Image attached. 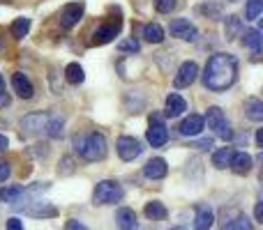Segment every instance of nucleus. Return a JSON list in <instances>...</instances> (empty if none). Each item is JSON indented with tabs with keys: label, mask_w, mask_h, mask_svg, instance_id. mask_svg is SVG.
<instances>
[{
	"label": "nucleus",
	"mask_w": 263,
	"mask_h": 230,
	"mask_svg": "<svg viewBox=\"0 0 263 230\" xmlns=\"http://www.w3.org/2000/svg\"><path fill=\"white\" fill-rule=\"evenodd\" d=\"M238 78V60L231 53H215L208 60L203 72V86L213 92H222L231 88Z\"/></svg>",
	"instance_id": "1"
},
{
	"label": "nucleus",
	"mask_w": 263,
	"mask_h": 230,
	"mask_svg": "<svg viewBox=\"0 0 263 230\" xmlns=\"http://www.w3.org/2000/svg\"><path fill=\"white\" fill-rule=\"evenodd\" d=\"M74 150L86 161H100L106 157V138L97 131L83 136H74Z\"/></svg>",
	"instance_id": "2"
},
{
	"label": "nucleus",
	"mask_w": 263,
	"mask_h": 230,
	"mask_svg": "<svg viewBox=\"0 0 263 230\" xmlns=\"http://www.w3.org/2000/svg\"><path fill=\"white\" fill-rule=\"evenodd\" d=\"M203 122H208V129H213L215 136H219V138H224V140H231L233 138L231 124H229L227 115L222 113V109H217V106H210V109L205 111Z\"/></svg>",
	"instance_id": "3"
},
{
	"label": "nucleus",
	"mask_w": 263,
	"mask_h": 230,
	"mask_svg": "<svg viewBox=\"0 0 263 230\" xmlns=\"http://www.w3.org/2000/svg\"><path fill=\"white\" fill-rule=\"evenodd\" d=\"M97 205H114L123 200V189H120L118 182L114 180H102L100 184L95 186V194H92Z\"/></svg>",
	"instance_id": "4"
},
{
	"label": "nucleus",
	"mask_w": 263,
	"mask_h": 230,
	"mask_svg": "<svg viewBox=\"0 0 263 230\" xmlns=\"http://www.w3.org/2000/svg\"><path fill=\"white\" fill-rule=\"evenodd\" d=\"M83 9H86V5H83V3H69V5H65V7L60 9V14H58L60 26H63L65 30L74 28L83 18Z\"/></svg>",
	"instance_id": "5"
},
{
	"label": "nucleus",
	"mask_w": 263,
	"mask_h": 230,
	"mask_svg": "<svg viewBox=\"0 0 263 230\" xmlns=\"http://www.w3.org/2000/svg\"><path fill=\"white\" fill-rule=\"evenodd\" d=\"M120 26H123V23H120V18H116V21H111V23H102V26L97 28L95 32H92L90 44H92V46L109 44V41L120 32Z\"/></svg>",
	"instance_id": "6"
},
{
	"label": "nucleus",
	"mask_w": 263,
	"mask_h": 230,
	"mask_svg": "<svg viewBox=\"0 0 263 230\" xmlns=\"http://www.w3.org/2000/svg\"><path fill=\"white\" fill-rule=\"evenodd\" d=\"M116 148H118V154L123 161H134V159L143 152L141 143L134 138V136H123V138H118V145H116Z\"/></svg>",
	"instance_id": "7"
},
{
	"label": "nucleus",
	"mask_w": 263,
	"mask_h": 230,
	"mask_svg": "<svg viewBox=\"0 0 263 230\" xmlns=\"http://www.w3.org/2000/svg\"><path fill=\"white\" fill-rule=\"evenodd\" d=\"M148 143L153 145V148H162V145H166V140H168V131H166V127H164V122L159 120L157 115L150 120V129H148Z\"/></svg>",
	"instance_id": "8"
},
{
	"label": "nucleus",
	"mask_w": 263,
	"mask_h": 230,
	"mask_svg": "<svg viewBox=\"0 0 263 230\" xmlns=\"http://www.w3.org/2000/svg\"><path fill=\"white\" fill-rule=\"evenodd\" d=\"M196 74H199V67H196V62L187 60V62H182L180 69H178L176 78H173V86H176V88H187V86H192V83L196 81Z\"/></svg>",
	"instance_id": "9"
},
{
	"label": "nucleus",
	"mask_w": 263,
	"mask_h": 230,
	"mask_svg": "<svg viewBox=\"0 0 263 230\" xmlns=\"http://www.w3.org/2000/svg\"><path fill=\"white\" fill-rule=\"evenodd\" d=\"M171 35L178 37V39L194 41L196 39V28L192 26L187 18H173L171 21Z\"/></svg>",
	"instance_id": "10"
},
{
	"label": "nucleus",
	"mask_w": 263,
	"mask_h": 230,
	"mask_svg": "<svg viewBox=\"0 0 263 230\" xmlns=\"http://www.w3.org/2000/svg\"><path fill=\"white\" fill-rule=\"evenodd\" d=\"M46 124H49V115H42V113H35V115H28L21 120V129L26 134H40V131H46Z\"/></svg>",
	"instance_id": "11"
},
{
	"label": "nucleus",
	"mask_w": 263,
	"mask_h": 230,
	"mask_svg": "<svg viewBox=\"0 0 263 230\" xmlns=\"http://www.w3.org/2000/svg\"><path fill=\"white\" fill-rule=\"evenodd\" d=\"M12 86H14V92H16L21 99H30V97L35 95V88H32V83L28 81V76H26V74H21V72H16L12 76Z\"/></svg>",
	"instance_id": "12"
},
{
	"label": "nucleus",
	"mask_w": 263,
	"mask_h": 230,
	"mask_svg": "<svg viewBox=\"0 0 263 230\" xmlns=\"http://www.w3.org/2000/svg\"><path fill=\"white\" fill-rule=\"evenodd\" d=\"M203 127H205L203 117L196 115V113H192L190 117H185V120L180 122V134L182 136H199L201 131H203Z\"/></svg>",
	"instance_id": "13"
},
{
	"label": "nucleus",
	"mask_w": 263,
	"mask_h": 230,
	"mask_svg": "<svg viewBox=\"0 0 263 230\" xmlns=\"http://www.w3.org/2000/svg\"><path fill=\"white\" fill-rule=\"evenodd\" d=\"M168 173V166H166V161L164 159H150L148 163L143 166V175L148 177V180H162L164 175Z\"/></svg>",
	"instance_id": "14"
},
{
	"label": "nucleus",
	"mask_w": 263,
	"mask_h": 230,
	"mask_svg": "<svg viewBox=\"0 0 263 230\" xmlns=\"http://www.w3.org/2000/svg\"><path fill=\"white\" fill-rule=\"evenodd\" d=\"M215 223V214L208 205H199L196 210V219H194V230H210Z\"/></svg>",
	"instance_id": "15"
},
{
	"label": "nucleus",
	"mask_w": 263,
	"mask_h": 230,
	"mask_svg": "<svg viewBox=\"0 0 263 230\" xmlns=\"http://www.w3.org/2000/svg\"><path fill=\"white\" fill-rule=\"evenodd\" d=\"M26 214H28V217H35V219H44V217H55V214H58V210H55L53 205H49V203L37 200V203H32L30 207H26Z\"/></svg>",
	"instance_id": "16"
},
{
	"label": "nucleus",
	"mask_w": 263,
	"mask_h": 230,
	"mask_svg": "<svg viewBox=\"0 0 263 230\" xmlns=\"http://www.w3.org/2000/svg\"><path fill=\"white\" fill-rule=\"evenodd\" d=\"M187 111V101L182 99L180 95H176V92H171V95L166 97V115L168 117H178L182 115Z\"/></svg>",
	"instance_id": "17"
},
{
	"label": "nucleus",
	"mask_w": 263,
	"mask_h": 230,
	"mask_svg": "<svg viewBox=\"0 0 263 230\" xmlns=\"http://www.w3.org/2000/svg\"><path fill=\"white\" fill-rule=\"evenodd\" d=\"M231 168H233V173H238V175H247V173L252 171V157L247 152H233Z\"/></svg>",
	"instance_id": "18"
},
{
	"label": "nucleus",
	"mask_w": 263,
	"mask_h": 230,
	"mask_svg": "<svg viewBox=\"0 0 263 230\" xmlns=\"http://www.w3.org/2000/svg\"><path fill=\"white\" fill-rule=\"evenodd\" d=\"M116 221H118L120 230H134L136 228V214H134V210L120 207L118 214H116Z\"/></svg>",
	"instance_id": "19"
},
{
	"label": "nucleus",
	"mask_w": 263,
	"mask_h": 230,
	"mask_svg": "<svg viewBox=\"0 0 263 230\" xmlns=\"http://www.w3.org/2000/svg\"><path fill=\"white\" fill-rule=\"evenodd\" d=\"M143 39L150 41V44H162L164 41V30L159 23H148L143 26Z\"/></svg>",
	"instance_id": "20"
},
{
	"label": "nucleus",
	"mask_w": 263,
	"mask_h": 230,
	"mask_svg": "<svg viewBox=\"0 0 263 230\" xmlns=\"http://www.w3.org/2000/svg\"><path fill=\"white\" fill-rule=\"evenodd\" d=\"M231 159H233V148H219L217 152L213 154V166L222 171V168L231 166Z\"/></svg>",
	"instance_id": "21"
},
{
	"label": "nucleus",
	"mask_w": 263,
	"mask_h": 230,
	"mask_svg": "<svg viewBox=\"0 0 263 230\" xmlns=\"http://www.w3.org/2000/svg\"><path fill=\"white\" fill-rule=\"evenodd\" d=\"M245 111H247V117L252 122H261L263 120V101L256 99V97H250L245 104Z\"/></svg>",
	"instance_id": "22"
},
{
	"label": "nucleus",
	"mask_w": 263,
	"mask_h": 230,
	"mask_svg": "<svg viewBox=\"0 0 263 230\" xmlns=\"http://www.w3.org/2000/svg\"><path fill=\"white\" fill-rule=\"evenodd\" d=\"M242 44H245L247 49H252L254 53H259L261 51V32L254 30V28L245 30V35H242Z\"/></svg>",
	"instance_id": "23"
},
{
	"label": "nucleus",
	"mask_w": 263,
	"mask_h": 230,
	"mask_svg": "<svg viewBox=\"0 0 263 230\" xmlns=\"http://www.w3.org/2000/svg\"><path fill=\"white\" fill-rule=\"evenodd\" d=\"M145 217L148 219H153V221H159V219H166V207H164L162 203H157V200H153V203H148L145 205Z\"/></svg>",
	"instance_id": "24"
},
{
	"label": "nucleus",
	"mask_w": 263,
	"mask_h": 230,
	"mask_svg": "<svg viewBox=\"0 0 263 230\" xmlns=\"http://www.w3.org/2000/svg\"><path fill=\"white\" fill-rule=\"evenodd\" d=\"M65 78H67V83H72V86H79V83H83V67L77 62L67 65V69H65Z\"/></svg>",
	"instance_id": "25"
},
{
	"label": "nucleus",
	"mask_w": 263,
	"mask_h": 230,
	"mask_svg": "<svg viewBox=\"0 0 263 230\" xmlns=\"http://www.w3.org/2000/svg\"><path fill=\"white\" fill-rule=\"evenodd\" d=\"M12 37H16V39H23V37L28 35V30H30V18H26V16H21V18H16V21L12 23Z\"/></svg>",
	"instance_id": "26"
},
{
	"label": "nucleus",
	"mask_w": 263,
	"mask_h": 230,
	"mask_svg": "<svg viewBox=\"0 0 263 230\" xmlns=\"http://www.w3.org/2000/svg\"><path fill=\"white\" fill-rule=\"evenodd\" d=\"M242 23L238 16H227V21H224V32H227V39H236L238 32H240Z\"/></svg>",
	"instance_id": "27"
},
{
	"label": "nucleus",
	"mask_w": 263,
	"mask_h": 230,
	"mask_svg": "<svg viewBox=\"0 0 263 230\" xmlns=\"http://www.w3.org/2000/svg\"><path fill=\"white\" fill-rule=\"evenodd\" d=\"M21 196H23V186H5V189H0V200H5V203H16Z\"/></svg>",
	"instance_id": "28"
},
{
	"label": "nucleus",
	"mask_w": 263,
	"mask_h": 230,
	"mask_svg": "<svg viewBox=\"0 0 263 230\" xmlns=\"http://www.w3.org/2000/svg\"><path fill=\"white\" fill-rule=\"evenodd\" d=\"M261 12H263V0H247V7H245V18L247 21L259 18Z\"/></svg>",
	"instance_id": "29"
},
{
	"label": "nucleus",
	"mask_w": 263,
	"mask_h": 230,
	"mask_svg": "<svg viewBox=\"0 0 263 230\" xmlns=\"http://www.w3.org/2000/svg\"><path fill=\"white\" fill-rule=\"evenodd\" d=\"M46 134L51 138H60L63 136V120L55 115H49V124H46Z\"/></svg>",
	"instance_id": "30"
},
{
	"label": "nucleus",
	"mask_w": 263,
	"mask_h": 230,
	"mask_svg": "<svg viewBox=\"0 0 263 230\" xmlns=\"http://www.w3.org/2000/svg\"><path fill=\"white\" fill-rule=\"evenodd\" d=\"M224 230H252V223L247 217H238L236 221H231Z\"/></svg>",
	"instance_id": "31"
},
{
	"label": "nucleus",
	"mask_w": 263,
	"mask_h": 230,
	"mask_svg": "<svg viewBox=\"0 0 263 230\" xmlns=\"http://www.w3.org/2000/svg\"><path fill=\"white\" fill-rule=\"evenodd\" d=\"M155 5H157V12H162V14H168L176 9V0H157Z\"/></svg>",
	"instance_id": "32"
},
{
	"label": "nucleus",
	"mask_w": 263,
	"mask_h": 230,
	"mask_svg": "<svg viewBox=\"0 0 263 230\" xmlns=\"http://www.w3.org/2000/svg\"><path fill=\"white\" fill-rule=\"evenodd\" d=\"M118 49H120V51H132V53H136V51H139V41H134V39L120 41V44H118Z\"/></svg>",
	"instance_id": "33"
},
{
	"label": "nucleus",
	"mask_w": 263,
	"mask_h": 230,
	"mask_svg": "<svg viewBox=\"0 0 263 230\" xmlns=\"http://www.w3.org/2000/svg\"><path fill=\"white\" fill-rule=\"evenodd\" d=\"M9 173H12V168H9L7 161H0V182H5L9 177Z\"/></svg>",
	"instance_id": "34"
},
{
	"label": "nucleus",
	"mask_w": 263,
	"mask_h": 230,
	"mask_svg": "<svg viewBox=\"0 0 263 230\" xmlns=\"http://www.w3.org/2000/svg\"><path fill=\"white\" fill-rule=\"evenodd\" d=\"M65 230H88V228L83 226V223H79V221H74V219H72V221L65 223Z\"/></svg>",
	"instance_id": "35"
},
{
	"label": "nucleus",
	"mask_w": 263,
	"mask_h": 230,
	"mask_svg": "<svg viewBox=\"0 0 263 230\" xmlns=\"http://www.w3.org/2000/svg\"><path fill=\"white\" fill-rule=\"evenodd\" d=\"M7 230H23V223L18 219H9L7 221Z\"/></svg>",
	"instance_id": "36"
},
{
	"label": "nucleus",
	"mask_w": 263,
	"mask_h": 230,
	"mask_svg": "<svg viewBox=\"0 0 263 230\" xmlns=\"http://www.w3.org/2000/svg\"><path fill=\"white\" fill-rule=\"evenodd\" d=\"M254 217H256V221H261V219H263V205H261V203H256V207H254Z\"/></svg>",
	"instance_id": "37"
},
{
	"label": "nucleus",
	"mask_w": 263,
	"mask_h": 230,
	"mask_svg": "<svg viewBox=\"0 0 263 230\" xmlns=\"http://www.w3.org/2000/svg\"><path fill=\"white\" fill-rule=\"evenodd\" d=\"M199 148H201V150H208V148H213V140H210V138L199 140Z\"/></svg>",
	"instance_id": "38"
},
{
	"label": "nucleus",
	"mask_w": 263,
	"mask_h": 230,
	"mask_svg": "<svg viewBox=\"0 0 263 230\" xmlns=\"http://www.w3.org/2000/svg\"><path fill=\"white\" fill-rule=\"evenodd\" d=\"M7 145H9V140L5 138L3 134H0V152H5V150H7Z\"/></svg>",
	"instance_id": "39"
},
{
	"label": "nucleus",
	"mask_w": 263,
	"mask_h": 230,
	"mask_svg": "<svg viewBox=\"0 0 263 230\" xmlns=\"http://www.w3.org/2000/svg\"><path fill=\"white\" fill-rule=\"evenodd\" d=\"M263 143V134H261V129H259V134H256V145H261Z\"/></svg>",
	"instance_id": "40"
},
{
	"label": "nucleus",
	"mask_w": 263,
	"mask_h": 230,
	"mask_svg": "<svg viewBox=\"0 0 263 230\" xmlns=\"http://www.w3.org/2000/svg\"><path fill=\"white\" fill-rule=\"evenodd\" d=\"M3 88H5V78L0 76V92H3Z\"/></svg>",
	"instance_id": "41"
},
{
	"label": "nucleus",
	"mask_w": 263,
	"mask_h": 230,
	"mask_svg": "<svg viewBox=\"0 0 263 230\" xmlns=\"http://www.w3.org/2000/svg\"><path fill=\"white\" fill-rule=\"evenodd\" d=\"M227 3H238V0H227Z\"/></svg>",
	"instance_id": "42"
}]
</instances>
